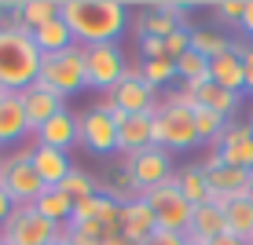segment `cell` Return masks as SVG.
<instances>
[{
    "mask_svg": "<svg viewBox=\"0 0 253 245\" xmlns=\"http://www.w3.org/2000/svg\"><path fill=\"white\" fill-rule=\"evenodd\" d=\"M63 22L74 33V44H118L132 26L121 0H63Z\"/></svg>",
    "mask_w": 253,
    "mask_h": 245,
    "instance_id": "6da1fadb",
    "label": "cell"
},
{
    "mask_svg": "<svg viewBox=\"0 0 253 245\" xmlns=\"http://www.w3.org/2000/svg\"><path fill=\"white\" fill-rule=\"evenodd\" d=\"M41 51L33 44L30 30H22L19 22H11L4 15L0 19V88L4 92H26L30 84H37L41 73Z\"/></svg>",
    "mask_w": 253,
    "mask_h": 245,
    "instance_id": "7a4b0ae2",
    "label": "cell"
},
{
    "mask_svg": "<svg viewBox=\"0 0 253 245\" xmlns=\"http://www.w3.org/2000/svg\"><path fill=\"white\" fill-rule=\"evenodd\" d=\"M154 146H162L169 154H184L202 146L195 132V103L184 88L169 92L154 110Z\"/></svg>",
    "mask_w": 253,
    "mask_h": 245,
    "instance_id": "3957f363",
    "label": "cell"
},
{
    "mask_svg": "<svg viewBox=\"0 0 253 245\" xmlns=\"http://www.w3.org/2000/svg\"><path fill=\"white\" fill-rule=\"evenodd\" d=\"M37 84H44L48 92H55L59 99H70V95L88 88V70H84V48L74 44L66 51H55V55L41 59V73Z\"/></svg>",
    "mask_w": 253,
    "mask_h": 245,
    "instance_id": "277c9868",
    "label": "cell"
},
{
    "mask_svg": "<svg viewBox=\"0 0 253 245\" xmlns=\"http://www.w3.org/2000/svg\"><path fill=\"white\" fill-rule=\"evenodd\" d=\"M30 154H33V143H26L22 150L4 154V165H0V187L11 194L15 205H33V201L41 198V190H44V183H41L37 169H33Z\"/></svg>",
    "mask_w": 253,
    "mask_h": 245,
    "instance_id": "5b68a950",
    "label": "cell"
},
{
    "mask_svg": "<svg viewBox=\"0 0 253 245\" xmlns=\"http://www.w3.org/2000/svg\"><path fill=\"white\" fill-rule=\"evenodd\" d=\"M84 70H88V88L110 95L125 81L128 59H125V51H121V44H88L84 48Z\"/></svg>",
    "mask_w": 253,
    "mask_h": 245,
    "instance_id": "8992f818",
    "label": "cell"
},
{
    "mask_svg": "<svg viewBox=\"0 0 253 245\" xmlns=\"http://www.w3.org/2000/svg\"><path fill=\"white\" fill-rule=\"evenodd\" d=\"M147 205H151V212H154V223L162 227V231H176V234H187V227H191V212H195V205L180 194V187L176 183H162V187H154V190H147Z\"/></svg>",
    "mask_w": 253,
    "mask_h": 245,
    "instance_id": "52a82bcc",
    "label": "cell"
},
{
    "mask_svg": "<svg viewBox=\"0 0 253 245\" xmlns=\"http://www.w3.org/2000/svg\"><path fill=\"white\" fill-rule=\"evenodd\" d=\"M0 238L7 245H51L59 238V227L44 220L33 205H19L11 212V220L0 227Z\"/></svg>",
    "mask_w": 253,
    "mask_h": 245,
    "instance_id": "ba28073f",
    "label": "cell"
},
{
    "mask_svg": "<svg viewBox=\"0 0 253 245\" xmlns=\"http://www.w3.org/2000/svg\"><path fill=\"white\" fill-rule=\"evenodd\" d=\"M202 172H206V183H209V201H220V205H224V201H231V198H246L250 194L253 172L250 169H231V165H224L216 150L206 154Z\"/></svg>",
    "mask_w": 253,
    "mask_h": 245,
    "instance_id": "9c48e42d",
    "label": "cell"
},
{
    "mask_svg": "<svg viewBox=\"0 0 253 245\" xmlns=\"http://www.w3.org/2000/svg\"><path fill=\"white\" fill-rule=\"evenodd\" d=\"M77 146H84L95 157L118 154V125L99 106H88L84 113H77Z\"/></svg>",
    "mask_w": 253,
    "mask_h": 245,
    "instance_id": "30bf717a",
    "label": "cell"
},
{
    "mask_svg": "<svg viewBox=\"0 0 253 245\" xmlns=\"http://www.w3.org/2000/svg\"><path fill=\"white\" fill-rule=\"evenodd\" d=\"M125 169H128V176L136 179V187L143 190V194L176 176V169H172V154L162 150V146H147V150L125 157Z\"/></svg>",
    "mask_w": 253,
    "mask_h": 245,
    "instance_id": "8fae6325",
    "label": "cell"
},
{
    "mask_svg": "<svg viewBox=\"0 0 253 245\" xmlns=\"http://www.w3.org/2000/svg\"><path fill=\"white\" fill-rule=\"evenodd\" d=\"M213 150L220 154L224 165H231V169H250L253 172V125L228 121V128H224L220 139L213 143Z\"/></svg>",
    "mask_w": 253,
    "mask_h": 245,
    "instance_id": "7c38bea8",
    "label": "cell"
},
{
    "mask_svg": "<svg viewBox=\"0 0 253 245\" xmlns=\"http://www.w3.org/2000/svg\"><path fill=\"white\" fill-rule=\"evenodd\" d=\"M110 99H114L125 113H154V110H158V103H162L158 99V88H151V84L139 77V66H128L125 81L110 92Z\"/></svg>",
    "mask_w": 253,
    "mask_h": 245,
    "instance_id": "4fadbf2b",
    "label": "cell"
},
{
    "mask_svg": "<svg viewBox=\"0 0 253 245\" xmlns=\"http://www.w3.org/2000/svg\"><path fill=\"white\" fill-rule=\"evenodd\" d=\"M22 99V110H26V121H30V136L37 132L41 125H48L55 113L66 110V99H59L55 92H48L44 84H30L26 92H19Z\"/></svg>",
    "mask_w": 253,
    "mask_h": 245,
    "instance_id": "5bb4252c",
    "label": "cell"
},
{
    "mask_svg": "<svg viewBox=\"0 0 253 245\" xmlns=\"http://www.w3.org/2000/svg\"><path fill=\"white\" fill-rule=\"evenodd\" d=\"M30 139H33L37 146H51V150H63V154H70V150L77 146V113L66 106L63 113H55V117H51L48 125H41Z\"/></svg>",
    "mask_w": 253,
    "mask_h": 245,
    "instance_id": "9a60e30c",
    "label": "cell"
},
{
    "mask_svg": "<svg viewBox=\"0 0 253 245\" xmlns=\"http://www.w3.org/2000/svg\"><path fill=\"white\" fill-rule=\"evenodd\" d=\"M209 81L235 95H246V73H242V40H231V51L209 59Z\"/></svg>",
    "mask_w": 253,
    "mask_h": 245,
    "instance_id": "2e32d148",
    "label": "cell"
},
{
    "mask_svg": "<svg viewBox=\"0 0 253 245\" xmlns=\"http://www.w3.org/2000/svg\"><path fill=\"white\" fill-rule=\"evenodd\" d=\"M147 146H154V113H128L118 125V154L132 157Z\"/></svg>",
    "mask_w": 253,
    "mask_h": 245,
    "instance_id": "e0dca14e",
    "label": "cell"
},
{
    "mask_svg": "<svg viewBox=\"0 0 253 245\" xmlns=\"http://www.w3.org/2000/svg\"><path fill=\"white\" fill-rule=\"evenodd\" d=\"M220 234H228L220 201H202V205H195V212H191V227H187V242L209 245L213 238H220Z\"/></svg>",
    "mask_w": 253,
    "mask_h": 245,
    "instance_id": "ac0fdd59",
    "label": "cell"
},
{
    "mask_svg": "<svg viewBox=\"0 0 253 245\" xmlns=\"http://www.w3.org/2000/svg\"><path fill=\"white\" fill-rule=\"evenodd\" d=\"M63 11V0H19V4H4V15L11 22H19L22 30H41L44 22L59 19Z\"/></svg>",
    "mask_w": 253,
    "mask_h": 245,
    "instance_id": "d6986e66",
    "label": "cell"
},
{
    "mask_svg": "<svg viewBox=\"0 0 253 245\" xmlns=\"http://www.w3.org/2000/svg\"><path fill=\"white\" fill-rule=\"evenodd\" d=\"M154 231H158V223H154V212H151V205H147V198L132 201V205H121V223H118L121 238L143 245Z\"/></svg>",
    "mask_w": 253,
    "mask_h": 245,
    "instance_id": "ffe728a7",
    "label": "cell"
},
{
    "mask_svg": "<svg viewBox=\"0 0 253 245\" xmlns=\"http://www.w3.org/2000/svg\"><path fill=\"white\" fill-rule=\"evenodd\" d=\"M26 136H30V121H26L22 99L15 92H4L0 95V146L22 143Z\"/></svg>",
    "mask_w": 253,
    "mask_h": 245,
    "instance_id": "44dd1931",
    "label": "cell"
},
{
    "mask_svg": "<svg viewBox=\"0 0 253 245\" xmlns=\"http://www.w3.org/2000/svg\"><path fill=\"white\" fill-rule=\"evenodd\" d=\"M30 161H33V169H37V176L44 187H59L70 172L77 169L74 161H70V154L63 150H51V146H37L33 143V154H30Z\"/></svg>",
    "mask_w": 253,
    "mask_h": 245,
    "instance_id": "7402d4cb",
    "label": "cell"
},
{
    "mask_svg": "<svg viewBox=\"0 0 253 245\" xmlns=\"http://www.w3.org/2000/svg\"><path fill=\"white\" fill-rule=\"evenodd\" d=\"M184 92L191 95V103H195V106L220 113L224 121H231V113L239 110V99H242V95H235V92H228V88H220V84H213V81L195 84V88H184Z\"/></svg>",
    "mask_w": 253,
    "mask_h": 245,
    "instance_id": "603a6c76",
    "label": "cell"
},
{
    "mask_svg": "<svg viewBox=\"0 0 253 245\" xmlns=\"http://www.w3.org/2000/svg\"><path fill=\"white\" fill-rule=\"evenodd\" d=\"M30 37H33V44H37L41 55H55V51L74 48V33H70V26L63 22V11H59V19H51V22L41 26V30H33Z\"/></svg>",
    "mask_w": 253,
    "mask_h": 245,
    "instance_id": "cb8c5ba5",
    "label": "cell"
},
{
    "mask_svg": "<svg viewBox=\"0 0 253 245\" xmlns=\"http://www.w3.org/2000/svg\"><path fill=\"white\" fill-rule=\"evenodd\" d=\"M33 209H37L44 220H51L55 227H66L70 216H74V201H70L59 187H44V190H41V198L33 201Z\"/></svg>",
    "mask_w": 253,
    "mask_h": 245,
    "instance_id": "d4e9b609",
    "label": "cell"
},
{
    "mask_svg": "<svg viewBox=\"0 0 253 245\" xmlns=\"http://www.w3.org/2000/svg\"><path fill=\"white\" fill-rule=\"evenodd\" d=\"M172 183L180 187V194H184L191 205H202V201H209V183H206L202 165H184V169H176Z\"/></svg>",
    "mask_w": 253,
    "mask_h": 245,
    "instance_id": "484cf974",
    "label": "cell"
},
{
    "mask_svg": "<svg viewBox=\"0 0 253 245\" xmlns=\"http://www.w3.org/2000/svg\"><path fill=\"white\" fill-rule=\"evenodd\" d=\"M224 223H228V234L250 242V238H253V205H250L246 198L224 201Z\"/></svg>",
    "mask_w": 253,
    "mask_h": 245,
    "instance_id": "4316f807",
    "label": "cell"
},
{
    "mask_svg": "<svg viewBox=\"0 0 253 245\" xmlns=\"http://www.w3.org/2000/svg\"><path fill=\"white\" fill-rule=\"evenodd\" d=\"M176 81L184 88H195V84H206L209 81V59L198 55L195 48H187L184 55L176 59Z\"/></svg>",
    "mask_w": 253,
    "mask_h": 245,
    "instance_id": "83f0119b",
    "label": "cell"
},
{
    "mask_svg": "<svg viewBox=\"0 0 253 245\" xmlns=\"http://www.w3.org/2000/svg\"><path fill=\"white\" fill-rule=\"evenodd\" d=\"M172 30H180V22H176V19H169V15H162L154 4L136 19V37H162V40H165Z\"/></svg>",
    "mask_w": 253,
    "mask_h": 245,
    "instance_id": "f1b7e54d",
    "label": "cell"
},
{
    "mask_svg": "<svg viewBox=\"0 0 253 245\" xmlns=\"http://www.w3.org/2000/svg\"><path fill=\"white\" fill-rule=\"evenodd\" d=\"M139 77L151 88H165L176 81V63L172 59H139Z\"/></svg>",
    "mask_w": 253,
    "mask_h": 245,
    "instance_id": "f546056e",
    "label": "cell"
},
{
    "mask_svg": "<svg viewBox=\"0 0 253 245\" xmlns=\"http://www.w3.org/2000/svg\"><path fill=\"white\" fill-rule=\"evenodd\" d=\"M59 190H63L70 201H84V198L99 194V179H95L92 172H84V169H74L63 183H59Z\"/></svg>",
    "mask_w": 253,
    "mask_h": 245,
    "instance_id": "4dcf8cb0",
    "label": "cell"
},
{
    "mask_svg": "<svg viewBox=\"0 0 253 245\" xmlns=\"http://www.w3.org/2000/svg\"><path fill=\"white\" fill-rule=\"evenodd\" d=\"M191 48L206 59H216L224 51H231V40L224 37L220 30H191Z\"/></svg>",
    "mask_w": 253,
    "mask_h": 245,
    "instance_id": "1f68e13d",
    "label": "cell"
},
{
    "mask_svg": "<svg viewBox=\"0 0 253 245\" xmlns=\"http://www.w3.org/2000/svg\"><path fill=\"white\" fill-rule=\"evenodd\" d=\"M224 128H228V121H224L220 113L195 106V132H198V143H209V146H213L216 139H220Z\"/></svg>",
    "mask_w": 253,
    "mask_h": 245,
    "instance_id": "d6a6232c",
    "label": "cell"
},
{
    "mask_svg": "<svg viewBox=\"0 0 253 245\" xmlns=\"http://www.w3.org/2000/svg\"><path fill=\"white\" fill-rule=\"evenodd\" d=\"M242 11H246V0H220V4H213V15L220 26H239Z\"/></svg>",
    "mask_w": 253,
    "mask_h": 245,
    "instance_id": "836d02e7",
    "label": "cell"
},
{
    "mask_svg": "<svg viewBox=\"0 0 253 245\" xmlns=\"http://www.w3.org/2000/svg\"><path fill=\"white\" fill-rule=\"evenodd\" d=\"M187 48H191V26H180V30H172L169 37H165V55H169L172 63H176Z\"/></svg>",
    "mask_w": 253,
    "mask_h": 245,
    "instance_id": "e575fe53",
    "label": "cell"
},
{
    "mask_svg": "<svg viewBox=\"0 0 253 245\" xmlns=\"http://www.w3.org/2000/svg\"><path fill=\"white\" fill-rule=\"evenodd\" d=\"M139 59H169L162 37H139Z\"/></svg>",
    "mask_w": 253,
    "mask_h": 245,
    "instance_id": "d590c367",
    "label": "cell"
},
{
    "mask_svg": "<svg viewBox=\"0 0 253 245\" xmlns=\"http://www.w3.org/2000/svg\"><path fill=\"white\" fill-rule=\"evenodd\" d=\"M143 245H187V234H176V231H154L151 238H147Z\"/></svg>",
    "mask_w": 253,
    "mask_h": 245,
    "instance_id": "8d00e7d4",
    "label": "cell"
},
{
    "mask_svg": "<svg viewBox=\"0 0 253 245\" xmlns=\"http://www.w3.org/2000/svg\"><path fill=\"white\" fill-rule=\"evenodd\" d=\"M242 73H246V95H253V44H242Z\"/></svg>",
    "mask_w": 253,
    "mask_h": 245,
    "instance_id": "74e56055",
    "label": "cell"
},
{
    "mask_svg": "<svg viewBox=\"0 0 253 245\" xmlns=\"http://www.w3.org/2000/svg\"><path fill=\"white\" fill-rule=\"evenodd\" d=\"M15 209H19V205H15V201H11V194H7V190L0 187V227H4L7 220H11V212H15Z\"/></svg>",
    "mask_w": 253,
    "mask_h": 245,
    "instance_id": "f35d334b",
    "label": "cell"
},
{
    "mask_svg": "<svg viewBox=\"0 0 253 245\" xmlns=\"http://www.w3.org/2000/svg\"><path fill=\"white\" fill-rule=\"evenodd\" d=\"M239 30L246 33V37L253 40V0H246V11H242V22H239Z\"/></svg>",
    "mask_w": 253,
    "mask_h": 245,
    "instance_id": "ab89813d",
    "label": "cell"
},
{
    "mask_svg": "<svg viewBox=\"0 0 253 245\" xmlns=\"http://www.w3.org/2000/svg\"><path fill=\"white\" fill-rule=\"evenodd\" d=\"M209 245H250V242H242V238H235V234H220V238H213Z\"/></svg>",
    "mask_w": 253,
    "mask_h": 245,
    "instance_id": "60d3db41",
    "label": "cell"
},
{
    "mask_svg": "<svg viewBox=\"0 0 253 245\" xmlns=\"http://www.w3.org/2000/svg\"><path fill=\"white\" fill-rule=\"evenodd\" d=\"M103 245H136V242H128V238H121V234H110Z\"/></svg>",
    "mask_w": 253,
    "mask_h": 245,
    "instance_id": "b9f144b4",
    "label": "cell"
},
{
    "mask_svg": "<svg viewBox=\"0 0 253 245\" xmlns=\"http://www.w3.org/2000/svg\"><path fill=\"white\" fill-rule=\"evenodd\" d=\"M246 201H250V205H253V183H250V194H246Z\"/></svg>",
    "mask_w": 253,
    "mask_h": 245,
    "instance_id": "7bdbcfd3",
    "label": "cell"
},
{
    "mask_svg": "<svg viewBox=\"0 0 253 245\" xmlns=\"http://www.w3.org/2000/svg\"><path fill=\"white\" fill-rule=\"evenodd\" d=\"M51 245H66V242H63V238H55V242H51Z\"/></svg>",
    "mask_w": 253,
    "mask_h": 245,
    "instance_id": "ee69618b",
    "label": "cell"
},
{
    "mask_svg": "<svg viewBox=\"0 0 253 245\" xmlns=\"http://www.w3.org/2000/svg\"><path fill=\"white\" fill-rule=\"evenodd\" d=\"M0 19H4V4H0Z\"/></svg>",
    "mask_w": 253,
    "mask_h": 245,
    "instance_id": "f6af8a7d",
    "label": "cell"
},
{
    "mask_svg": "<svg viewBox=\"0 0 253 245\" xmlns=\"http://www.w3.org/2000/svg\"><path fill=\"white\" fill-rule=\"evenodd\" d=\"M0 165H4V154H0Z\"/></svg>",
    "mask_w": 253,
    "mask_h": 245,
    "instance_id": "bcb514c9",
    "label": "cell"
},
{
    "mask_svg": "<svg viewBox=\"0 0 253 245\" xmlns=\"http://www.w3.org/2000/svg\"><path fill=\"white\" fill-rule=\"evenodd\" d=\"M0 245H7V242H4V238H0Z\"/></svg>",
    "mask_w": 253,
    "mask_h": 245,
    "instance_id": "7dc6e473",
    "label": "cell"
},
{
    "mask_svg": "<svg viewBox=\"0 0 253 245\" xmlns=\"http://www.w3.org/2000/svg\"><path fill=\"white\" fill-rule=\"evenodd\" d=\"M0 95H4V88H0Z\"/></svg>",
    "mask_w": 253,
    "mask_h": 245,
    "instance_id": "c3c4849f",
    "label": "cell"
},
{
    "mask_svg": "<svg viewBox=\"0 0 253 245\" xmlns=\"http://www.w3.org/2000/svg\"><path fill=\"white\" fill-rule=\"evenodd\" d=\"M187 245H195V242H187Z\"/></svg>",
    "mask_w": 253,
    "mask_h": 245,
    "instance_id": "681fc988",
    "label": "cell"
},
{
    "mask_svg": "<svg viewBox=\"0 0 253 245\" xmlns=\"http://www.w3.org/2000/svg\"><path fill=\"white\" fill-rule=\"evenodd\" d=\"M250 245H253V238H250Z\"/></svg>",
    "mask_w": 253,
    "mask_h": 245,
    "instance_id": "f907efd6",
    "label": "cell"
}]
</instances>
